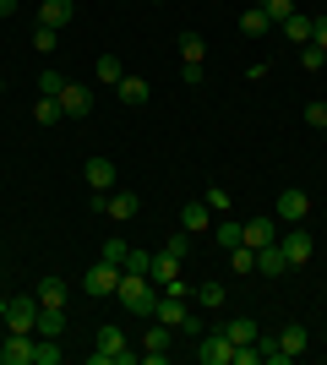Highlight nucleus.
<instances>
[{"instance_id": "1", "label": "nucleus", "mask_w": 327, "mask_h": 365, "mask_svg": "<svg viewBox=\"0 0 327 365\" xmlns=\"http://www.w3.org/2000/svg\"><path fill=\"white\" fill-rule=\"evenodd\" d=\"M115 300H120V311H131V317H153L158 284H153L147 273H120V289H115Z\"/></svg>"}, {"instance_id": "2", "label": "nucleus", "mask_w": 327, "mask_h": 365, "mask_svg": "<svg viewBox=\"0 0 327 365\" xmlns=\"http://www.w3.org/2000/svg\"><path fill=\"white\" fill-rule=\"evenodd\" d=\"M88 365H142V349L125 344L120 327H98V349H88Z\"/></svg>"}, {"instance_id": "3", "label": "nucleus", "mask_w": 327, "mask_h": 365, "mask_svg": "<svg viewBox=\"0 0 327 365\" xmlns=\"http://www.w3.org/2000/svg\"><path fill=\"white\" fill-rule=\"evenodd\" d=\"M0 322H6V333H38V294L0 300Z\"/></svg>"}, {"instance_id": "4", "label": "nucleus", "mask_w": 327, "mask_h": 365, "mask_svg": "<svg viewBox=\"0 0 327 365\" xmlns=\"http://www.w3.org/2000/svg\"><path fill=\"white\" fill-rule=\"evenodd\" d=\"M279 251H284V262H289V267H306V262L316 257V240H311V229L306 224H289L279 235Z\"/></svg>"}, {"instance_id": "5", "label": "nucleus", "mask_w": 327, "mask_h": 365, "mask_svg": "<svg viewBox=\"0 0 327 365\" xmlns=\"http://www.w3.org/2000/svg\"><path fill=\"white\" fill-rule=\"evenodd\" d=\"M82 289L93 294V300H109V294L120 289V267H115V262H104V257H98L93 267L82 273Z\"/></svg>"}, {"instance_id": "6", "label": "nucleus", "mask_w": 327, "mask_h": 365, "mask_svg": "<svg viewBox=\"0 0 327 365\" xmlns=\"http://www.w3.org/2000/svg\"><path fill=\"white\" fill-rule=\"evenodd\" d=\"M197 360H202V365H229L234 360L229 333H224V327H207V333L197 338Z\"/></svg>"}, {"instance_id": "7", "label": "nucleus", "mask_w": 327, "mask_h": 365, "mask_svg": "<svg viewBox=\"0 0 327 365\" xmlns=\"http://www.w3.org/2000/svg\"><path fill=\"white\" fill-rule=\"evenodd\" d=\"M170 338H175V327L153 322V327L142 333V365H170Z\"/></svg>"}, {"instance_id": "8", "label": "nucleus", "mask_w": 327, "mask_h": 365, "mask_svg": "<svg viewBox=\"0 0 327 365\" xmlns=\"http://www.w3.org/2000/svg\"><path fill=\"white\" fill-rule=\"evenodd\" d=\"M82 180L93 185V191H115V185H120V169H115V158H104V153H98V158H88V164H82Z\"/></svg>"}, {"instance_id": "9", "label": "nucleus", "mask_w": 327, "mask_h": 365, "mask_svg": "<svg viewBox=\"0 0 327 365\" xmlns=\"http://www.w3.org/2000/svg\"><path fill=\"white\" fill-rule=\"evenodd\" d=\"M273 218H284V224H300V218H311V197H306L300 185L279 191V207H273Z\"/></svg>"}, {"instance_id": "10", "label": "nucleus", "mask_w": 327, "mask_h": 365, "mask_svg": "<svg viewBox=\"0 0 327 365\" xmlns=\"http://www.w3.org/2000/svg\"><path fill=\"white\" fill-rule=\"evenodd\" d=\"M104 213L125 224V218L142 213V197H137V191H125V185H115V191H104Z\"/></svg>"}, {"instance_id": "11", "label": "nucleus", "mask_w": 327, "mask_h": 365, "mask_svg": "<svg viewBox=\"0 0 327 365\" xmlns=\"http://www.w3.org/2000/svg\"><path fill=\"white\" fill-rule=\"evenodd\" d=\"M0 365H33V333H6L0 338Z\"/></svg>"}, {"instance_id": "12", "label": "nucleus", "mask_w": 327, "mask_h": 365, "mask_svg": "<svg viewBox=\"0 0 327 365\" xmlns=\"http://www.w3.org/2000/svg\"><path fill=\"white\" fill-rule=\"evenodd\" d=\"M61 109L71 115V120H82V115L93 109V88H82V82H66V93H61Z\"/></svg>"}, {"instance_id": "13", "label": "nucleus", "mask_w": 327, "mask_h": 365, "mask_svg": "<svg viewBox=\"0 0 327 365\" xmlns=\"http://www.w3.org/2000/svg\"><path fill=\"white\" fill-rule=\"evenodd\" d=\"M77 16V0H38V22L44 28H66Z\"/></svg>"}, {"instance_id": "14", "label": "nucleus", "mask_w": 327, "mask_h": 365, "mask_svg": "<svg viewBox=\"0 0 327 365\" xmlns=\"http://www.w3.org/2000/svg\"><path fill=\"white\" fill-rule=\"evenodd\" d=\"M115 93H120V104L142 109V104H147V93H153V88H147V76H131V71H125L120 82H115Z\"/></svg>"}, {"instance_id": "15", "label": "nucleus", "mask_w": 327, "mask_h": 365, "mask_svg": "<svg viewBox=\"0 0 327 365\" xmlns=\"http://www.w3.org/2000/svg\"><path fill=\"white\" fill-rule=\"evenodd\" d=\"M213 240H218V251H234L246 240V224L240 218H213Z\"/></svg>"}, {"instance_id": "16", "label": "nucleus", "mask_w": 327, "mask_h": 365, "mask_svg": "<svg viewBox=\"0 0 327 365\" xmlns=\"http://www.w3.org/2000/svg\"><path fill=\"white\" fill-rule=\"evenodd\" d=\"M279 235H284V229L273 224V218H251V224H246V245H251V251H262V245H273Z\"/></svg>"}, {"instance_id": "17", "label": "nucleus", "mask_w": 327, "mask_h": 365, "mask_svg": "<svg viewBox=\"0 0 327 365\" xmlns=\"http://www.w3.org/2000/svg\"><path fill=\"white\" fill-rule=\"evenodd\" d=\"M256 273H262V278H284V273H289V262H284L279 240H273V245H262V251H256Z\"/></svg>"}, {"instance_id": "18", "label": "nucleus", "mask_w": 327, "mask_h": 365, "mask_svg": "<svg viewBox=\"0 0 327 365\" xmlns=\"http://www.w3.org/2000/svg\"><path fill=\"white\" fill-rule=\"evenodd\" d=\"M186 311H191L186 300H175V294H158V305H153V322H164V327H180V322H186Z\"/></svg>"}, {"instance_id": "19", "label": "nucleus", "mask_w": 327, "mask_h": 365, "mask_svg": "<svg viewBox=\"0 0 327 365\" xmlns=\"http://www.w3.org/2000/svg\"><path fill=\"white\" fill-rule=\"evenodd\" d=\"M240 33L246 38H267V33H279V28H273V16L262 6H251V11H240Z\"/></svg>"}, {"instance_id": "20", "label": "nucleus", "mask_w": 327, "mask_h": 365, "mask_svg": "<svg viewBox=\"0 0 327 365\" xmlns=\"http://www.w3.org/2000/svg\"><path fill=\"white\" fill-rule=\"evenodd\" d=\"M180 229H186V235H207V229H213L207 202H186V207H180Z\"/></svg>"}, {"instance_id": "21", "label": "nucleus", "mask_w": 327, "mask_h": 365, "mask_svg": "<svg viewBox=\"0 0 327 365\" xmlns=\"http://www.w3.org/2000/svg\"><path fill=\"white\" fill-rule=\"evenodd\" d=\"M33 294H38V305H61V311H66V294H71V284L49 273V278H38V289H33Z\"/></svg>"}, {"instance_id": "22", "label": "nucleus", "mask_w": 327, "mask_h": 365, "mask_svg": "<svg viewBox=\"0 0 327 365\" xmlns=\"http://www.w3.org/2000/svg\"><path fill=\"white\" fill-rule=\"evenodd\" d=\"M66 333V311L61 305H38V338H61Z\"/></svg>"}, {"instance_id": "23", "label": "nucleus", "mask_w": 327, "mask_h": 365, "mask_svg": "<svg viewBox=\"0 0 327 365\" xmlns=\"http://www.w3.org/2000/svg\"><path fill=\"white\" fill-rule=\"evenodd\" d=\"M279 33H284V38H289V44H311V16H284V22H279Z\"/></svg>"}, {"instance_id": "24", "label": "nucleus", "mask_w": 327, "mask_h": 365, "mask_svg": "<svg viewBox=\"0 0 327 365\" xmlns=\"http://www.w3.org/2000/svg\"><path fill=\"white\" fill-rule=\"evenodd\" d=\"M224 333H229V344L240 349V344H256V322H251V317H229V322H224Z\"/></svg>"}, {"instance_id": "25", "label": "nucleus", "mask_w": 327, "mask_h": 365, "mask_svg": "<svg viewBox=\"0 0 327 365\" xmlns=\"http://www.w3.org/2000/svg\"><path fill=\"white\" fill-rule=\"evenodd\" d=\"M175 44H180V61H197V66L207 61V38H202V33H180Z\"/></svg>"}, {"instance_id": "26", "label": "nucleus", "mask_w": 327, "mask_h": 365, "mask_svg": "<svg viewBox=\"0 0 327 365\" xmlns=\"http://www.w3.org/2000/svg\"><path fill=\"white\" fill-rule=\"evenodd\" d=\"M229 273H240V278H251V273H256V251H251L246 240H240V245L229 251Z\"/></svg>"}, {"instance_id": "27", "label": "nucleus", "mask_w": 327, "mask_h": 365, "mask_svg": "<svg viewBox=\"0 0 327 365\" xmlns=\"http://www.w3.org/2000/svg\"><path fill=\"white\" fill-rule=\"evenodd\" d=\"M256 349H262V360H267V365H295V354L284 349L279 338H262V333H256Z\"/></svg>"}, {"instance_id": "28", "label": "nucleus", "mask_w": 327, "mask_h": 365, "mask_svg": "<svg viewBox=\"0 0 327 365\" xmlns=\"http://www.w3.org/2000/svg\"><path fill=\"white\" fill-rule=\"evenodd\" d=\"M33 120H38V125H61L66 120L61 98H38V104H33Z\"/></svg>"}, {"instance_id": "29", "label": "nucleus", "mask_w": 327, "mask_h": 365, "mask_svg": "<svg viewBox=\"0 0 327 365\" xmlns=\"http://www.w3.org/2000/svg\"><path fill=\"white\" fill-rule=\"evenodd\" d=\"M279 344H284V349H289V354H295V360H300L311 338H306V327H300V322H289V327H284V333H279Z\"/></svg>"}, {"instance_id": "30", "label": "nucleus", "mask_w": 327, "mask_h": 365, "mask_svg": "<svg viewBox=\"0 0 327 365\" xmlns=\"http://www.w3.org/2000/svg\"><path fill=\"white\" fill-rule=\"evenodd\" d=\"M175 273H180V262H175V257H170V251H158V257H153V273H147V278H153L158 289H164V284H170V278H175Z\"/></svg>"}, {"instance_id": "31", "label": "nucleus", "mask_w": 327, "mask_h": 365, "mask_svg": "<svg viewBox=\"0 0 327 365\" xmlns=\"http://www.w3.org/2000/svg\"><path fill=\"white\" fill-rule=\"evenodd\" d=\"M93 76H98V82H104V88H115V82H120V55H98V66H93Z\"/></svg>"}, {"instance_id": "32", "label": "nucleus", "mask_w": 327, "mask_h": 365, "mask_svg": "<svg viewBox=\"0 0 327 365\" xmlns=\"http://www.w3.org/2000/svg\"><path fill=\"white\" fill-rule=\"evenodd\" d=\"M207 213H218V218H224V213H229V207H234V197H229V185H207Z\"/></svg>"}, {"instance_id": "33", "label": "nucleus", "mask_w": 327, "mask_h": 365, "mask_svg": "<svg viewBox=\"0 0 327 365\" xmlns=\"http://www.w3.org/2000/svg\"><path fill=\"white\" fill-rule=\"evenodd\" d=\"M33 365H61V344L55 338H33Z\"/></svg>"}, {"instance_id": "34", "label": "nucleus", "mask_w": 327, "mask_h": 365, "mask_svg": "<svg viewBox=\"0 0 327 365\" xmlns=\"http://www.w3.org/2000/svg\"><path fill=\"white\" fill-rule=\"evenodd\" d=\"M33 93H38V98H61V93H66V76L61 71H44L38 82H33Z\"/></svg>"}, {"instance_id": "35", "label": "nucleus", "mask_w": 327, "mask_h": 365, "mask_svg": "<svg viewBox=\"0 0 327 365\" xmlns=\"http://www.w3.org/2000/svg\"><path fill=\"white\" fill-rule=\"evenodd\" d=\"M191 300L207 305V311H218V305H224V284H213V278H207V284H197V294H191Z\"/></svg>"}, {"instance_id": "36", "label": "nucleus", "mask_w": 327, "mask_h": 365, "mask_svg": "<svg viewBox=\"0 0 327 365\" xmlns=\"http://www.w3.org/2000/svg\"><path fill=\"white\" fill-rule=\"evenodd\" d=\"M33 49L55 55V49H61V28H44V22H38V28H33Z\"/></svg>"}, {"instance_id": "37", "label": "nucleus", "mask_w": 327, "mask_h": 365, "mask_svg": "<svg viewBox=\"0 0 327 365\" xmlns=\"http://www.w3.org/2000/svg\"><path fill=\"white\" fill-rule=\"evenodd\" d=\"M191 240H197V235H186V229H175L170 240H164V251H170L175 262H186V257H191Z\"/></svg>"}, {"instance_id": "38", "label": "nucleus", "mask_w": 327, "mask_h": 365, "mask_svg": "<svg viewBox=\"0 0 327 365\" xmlns=\"http://www.w3.org/2000/svg\"><path fill=\"white\" fill-rule=\"evenodd\" d=\"M120 273H153V251H137V245H131V251H125V267Z\"/></svg>"}, {"instance_id": "39", "label": "nucleus", "mask_w": 327, "mask_h": 365, "mask_svg": "<svg viewBox=\"0 0 327 365\" xmlns=\"http://www.w3.org/2000/svg\"><path fill=\"white\" fill-rule=\"evenodd\" d=\"M180 82H186V88H202V82H207V66H197V61H180Z\"/></svg>"}, {"instance_id": "40", "label": "nucleus", "mask_w": 327, "mask_h": 365, "mask_svg": "<svg viewBox=\"0 0 327 365\" xmlns=\"http://www.w3.org/2000/svg\"><path fill=\"white\" fill-rule=\"evenodd\" d=\"M125 251H131V245H125L120 235H115V240H104V251H98V257H104V262H115V267H125Z\"/></svg>"}, {"instance_id": "41", "label": "nucleus", "mask_w": 327, "mask_h": 365, "mask_svg": "<svg viewBox=\"0 0 327 365\" xmlns=\"http://www.w3.org/2000/svg\"><path fill=\"white\" fill-rule=\"evenodd\" d=\"M306 125H311V131H327V104H322V98L306 104Z\"/></svg>"}, {"instance_id": "42", "label": "nucleus", "mask_w": 327, "mask_h": 365, "mask_svg": "<svg viewBox=\"0 0 327 365\" xmlns=\"http://www.w3.org/2000/svg\"><path fill=\"white\" fill-rule=\"evenodd\" d=\"M262 11L273 16V28H279L284 16H295V0H262Z\"/></svg>"}, {"instance_id": "43", "label": "nucleus", "mask_w": 327, "mask_h": 365, "mask_svg": "<svg viewBox=\"0 0 327 365\" xmlns=\"http://www.w3.org/2000/svg\"><path fill=\"white\" fill-rule=\"evenodd\" d=\"M158 294H175V300H191V294H197V284H186V278L175 273V278H170V284H164Z\"/></svg>"}, {"instance_id": "44", "label": "nucleus", "mask_w": 327, "mask_h": 365, "mask_svg": "<svg viewBox=\"0 0 327 365\" xmlns=\"http://www.w3.org/2000/svg\"><path fill=\"white\" fill-rule=\"evenodd\" d=\"M300 66H306V71H322V66H327V55H322L316 44H300Z\"/></svg>"}, {"instance_id": "45", "label": "nucleus", "mask_w": 327, "mask_h": 365, "mask_svg": "<svg viewBox=\"0 0 327 365\" xmlns=\"http://www.w3.org/2000/svg\"><path fill=\"white\" fill-rule=\"evenodd\" d=\"M175 333H186V338H202L207 327H202V317H197V311H186V322H180V327H175Z\"/></svg>"}, {"instance_id": "46", "label": "nucleus", "mask_w": 327, "mask_h": 365, "mask_svg": "<svg viewBox=\"0 0 327 365\" xmlns=\"http://www.w3.org/2000/svg\"><path fill=\"white\" fill-rule=\"evenodd\" d=\"M311 44L327 55V16H311Z\"/></svg>"}, {"instance_id": "47", "label": "nucleus", "mask_w": 327, "mask_h": 365, "mask_svg": "<svg viewBox=\"0 0 327 365\" xmlns=\"http://www.w3.org/2000/svg\"><path fill=\"white\" fill-rule=\"evenodd\" d=\"M22 11V0H0V16H16Z\"/></svg>"}, {"instance_id": "48", "label": "nucleus", "mask_w": 327, "mask_h": 365, "mask_svg": "<svg viewBox=\"0 0 327 365\" xmlns=\"http://www.w3.org/2000/svg\"><path fill=\"white\" fill-rule=\"evenodd\" d=\"M0 93H6V76H0Z\"/></svg>"}, {"instance_id": "49", "label": "nucleus", "mask_w": 327, "mask_h": 365, "mask_svg": "<svg viewBox=\"0 0 327 365\" xmlns=\"http://www.w3.org/2000/svg\"><path fill=\"white\" fill-rule=\"evenodd\" d=\"M322 142H327V131H322Z\"/></svg>"}]
</instances>
